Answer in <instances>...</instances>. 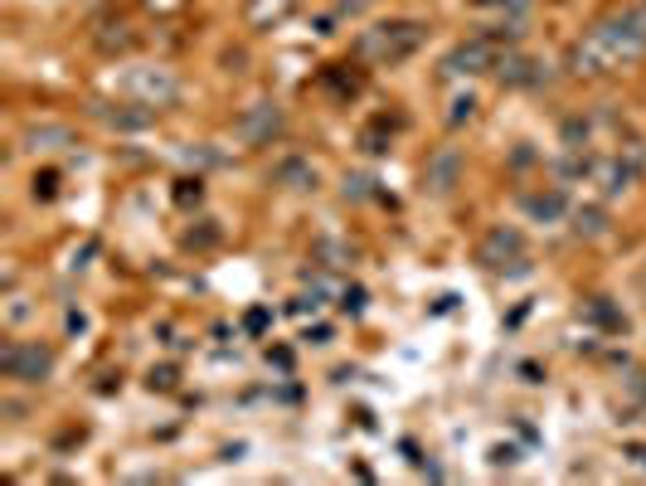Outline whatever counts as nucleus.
Wrapping results in <instances>:
<instances>
[{"mask_svg":"<svg viewBox=\"0 0 646 486\" xmlns=\"http://www.w3.org/2000/svg\"><path fill=\"white\" fill-rule=\"evenodd\" d=\"M646 54V5H628L618 15L598 20L588 35L574 45V74H588V78H602L622 64H637Z\"/></svg>","mask_w":646,"mask_h":486,"instance_id":"obj_1","label":"nucleus"},{"mask_svg":"<svg viewBox=\"0 0 646 486\" xmlns=\"http://www.w3.org/2000/svg\"><path fill=\"white\" fill-rule=\"evenodd\" d=\"M423 39H428V25L423 20H380V25L360 29L356 39V59L360 64H403V59H413L423 49Z\"/></svg>","mask_w":646,"mask_h":486,"instance_id":"obj_2","label":"nucleus"},{"mask_svg":"<svg viewBox=\"0 0 646 486\" xmlns=\"http://www.w3.org/2000/svg\"><path fill=\"white\" fill-rule=\"evenodd\" d=\"M0 375L15 385H45L54 375V346L45 340H5L0 346Z\"/></svg>","mask_w":646,"mask_h":486,"instance_id":"obj_3","label":"nucleus"},{"mask_svg":"<svg viewBox=\"0 0 646 486\" xmlns=\"http://www.w3.org/2000/svg\"><path fill=\"white\" fill-rule=\"evenodd\" d=\"M476 263L486 267V273H525V234L515 229V224H496V229H486V239L476 244Z\"/></svg>","mask_w":646,"mask_h":486,"instance_id":"obj_4","label":"nucleus"},{"mask_svg":"<svg viewBox=\"0 0 646 486\" xmlns=\"http://www.w3.org/2000/svg\"><path fill=\"white\" fill-rule=\"evenodd\" d=\"M283 132H287V112H283V102H273V98L253 102V108H244L234 117V137L244 141V147H273Z\"/></svg>","mask_w":646,"mask_h":486,"instance_id":"obj_5","label":"nucleus"},{"mask_svg":"<svg viewBox=\"0 0 646 486\" xmlns=\"http://www.w3.org/2000/svg\"><path fill=\"white\" fill-rule=\"evenodd\" d=\"M501 64V39L496 35H472L443 59V74L447 78H472V74H486V68Z\"/></svg>","mask_w":646,"mask_h":486,"instance_id":"obj_6","label":"nucleus"},{"mask_svg":"<svg viewBox=\"0 0 646 486\" xmlns=\"http://www.w3.org/2000/svg\"><path fill=\"white\" fill-rule=\"evenodd\" d=\"M127 92L146 108H171L181 98V83H175L171 68H132L127 74Z\"/></svg>","mask_w":646,"mask_h":486,"instance_id":"obj_7","label":"nucleus"},{"mask_svg":"<svg viewBox=\"0 0 646 486\" xmlns=\"http://www.w3.org/2000/svg\"><path fill=\"white\" fill-rule=\"evenodd\" d=\"M457 180H462V151H457V147H437L428 157V165H423V190L452 195Z\"/></svg>","mask_w":646,"mask_h":486,"instance_id":"obj_8","label":"nucleus"},{"mask_svg":"<svg viewBox=\"0 0 646 486\" xmlns=\"http://www.w3.org/2000/svg\"><path fill=\"white\" fill-rule=\"evenodd\" d=\"M297 10H301V0H244V25L253 35H268V29L287 25Z\"/></svg>","mask_w":646,"mask_h":486,"instance_id":"obj_9","label":"nucleus"},{"mask_svg":"<svg viewBox=\"0 0 646 486\" xmlns=\"http://www.w3.org/2000/svg\"><path fill=\"white\" fill-rule=\"evenodd\" d=\"M496 78H501L506 88H535V83H545V64L530 54H506L501 64H496Z\"/></svg>","mask_w":646,"mask_h":486,"instance_id":"obj_10","label":"nucleus"},{"mask_svg":"<svg viewBox=\"0 0 646 486\" xmlns=\"http://www.w3.org/2000/svg\"><path fill=\"white\" fill-rule=\"evenodd\" d=\"M132 108H137V102H132ZM132 108H112V102H98V108H92V117L108 122L112 132H146V127L156 122V108H141V112H132Z\"/></svg>","mask_w":646,"mask_h":486,"instance_id":"obj_11","label":"nucleus"},{"mask_svg":"<svg viewBox=\"0 0 646 486\" xmlns=\"http://www.w3.org/2000/svg\"><path fill=\"white\" fill-rule=\"evenodd\" d=\"M273 180L287 185V190H316V165H311L307 157H287V161L273 171Z\"/></svg>","mask_w":646,"mask_h":486,"instance_id":"obj_12","label":"nucleus"},{"mask_svg":"<svg viewBox=\"0 0 646 486\" xmlns=\"http://www.w3.org/2000/svg\"><path fill=\"white\" fill-rule=\"evenodd\" d=\"M20 141H25L29 151H59V147H73V132L59 127V122H45V127H29Z\"/></svg>","mask_w":646,"mask_h":486,"instance_id":"obj_13","label":"nucleus"},{"mask_svg":"<svg viewBox=\"0 0 646 486\" xmlns=\"http://www.w3.org/2000/svg\"><path fill=\"white\" fill-rule=\"evenodd\" d=\"M525 214H535V220H545V224H555V220H564V214H569V200H564V190H545V195H525Z\"/></svg>","mask_w":646,"mask_h":486,"instance_id":"obj_14","label":"nucleus"},{"mask_svg":"<svg viewBox=\"0 0 646 486\" xmlns=\"http://www.w3.org/2000/svg\"><path fill=\"white\" fill-rule=\"evenodd\" d=\"M574 234L579 239H602V234H608V210H602V204H583V210H574Z\"/></svg>","mask_w":646,"mask_h":486,"instance_id":"obj_15","label":"nucleus"},{"mask_svg":"<svg viewBox=\"0 0 646 486\" xmlns=\"http://www.w3.org/2000/svg\"><path fill=\"white\" fill-rule=\"evenodd\" d=\"M132 45H137V35H132L127 20H112V25H102V35H98V49H102V54H127Z\"/></svg>","mask_w":646,"mask_h":486,"instance_id":"obj_16","label":"nucleus"},{"mask_svg":"<svg viewBox=\"0 0 646 486\" xmlns=\"http://www.w3.org/2000/svg\"><path fill=\"white\" fill-rule=\"evenodd\" d=\"M637 180V161H612V165H602V195H622L628 185Z\"/></svg>","mask_w":646,"mask_h":486,"instance_id":"obj_17","label":"nucleus"},{"mask_svg":"<svg viewBox=\"0 0 646 486\" xmlns=\"http://www.w3.org/2000/svg\"><path fill=\"white\" fill-rule=\"evenodd\" d=\"M360 147L370 151V157H384V151H389V117H374L370 127L360 132Z\"/></svg>","mask_w":646,"mask_h":486,"instance_id":"obj_18","label":"nucleus"},{"mask_svg":"<svg viewBox=\"0 0 646 486\" xmlns=\"http://www.w3.org/2000/svg\"><path fill=\"white\" fill-rule=\"evenodd\" d=\"M59 180H64V175H59L54 165H49V171H35V180H29V195H35L39 204L59 200Z\"/></svg>","mask_w":646,"mask_h":486,"instance_id":"obj_19","label":"nucleus"},{"mask_svg":"<svg viewBox=\"0 0 646 486\" xmlns=\"http://www.w3.org/2000/svg\"><path fill=\"white\" fill-rule=\"evenodd\" d=\"M175 204H181V210L204 204V180H200V175H185V180H175Z\"/></svg>","mask_w":646,"mask_h":486,"instance_id":"obj_20","label":"nucleus"},{"mask_svg":"<svg viewBox=\"0 0 646 486\" xmlns=\"http://www.w3.org/2000/svg\"><path fill=\"white\" fill-rule=\"evenodd\" d=\"M472 117H476V98L472 92H457L452 112H447V127H462V122H472Z\"/></svg>","mask_w":646,"mask_h":486,"instance_id":"obj_21","label":"nucleus"},{"mask_svg":"<svg viewBox=\"0 0 646 486\" xmlns=\"http://www.w3.org/2000/svg\"><path fill=\"white\" fill-rule=\"evenodd\" d=\"M593 316H598V322L608 326V331H628V316H618V312H612V307H608V297H598V302H593Z\"/></svg>","mask_w":646,"mask_h":486,"instance_id":"obj_22","label":"nucleus"},{"mask_svg":"<svg viewBox=\"0 0 646 486\" xmlns=\"http://www.w3.org/2000/svg\"><path fill=\"white\" fill-rule=\"evenodd\" d=\"M583 141H588V122L569 117V122H564V147H569V151H579Z\"/></svg>","mask_w":646,"mask_h":486,"instance_id":"obj_23","label":"nucleus"},{"mask_svg":"<svg viewBox=\"0 0 646 486\" xmlns=\"http://www.w3.org/2000/svg\"><path fill=\"white\" fill-rule=\"evenodd\" d=\"M370 185H374L370 175H346V200H364V195H374Z\"/></svg>","mask_w":646,"mask_h":486,"instance_id":"obj_24","label":"nucleus"},{"mask_svg":"<svg viewBox=\"0 0 646 486\" xmlns=\"http://www.w3.org/2000/svg\"><path fill=\"white\" fill-rule=\"evenodd\" d=\"M340 307H346L350 316H360L364 312V287H346V292H340Z\"/></svg>","mask_w":646,"mask_h":486,"instance_id":"obj_25","label":"nucleus"},{"mask_svg":"<svg viewBox=\"0 0 646 486\" xmlns=\"http://www.w3.org/2000/svg\"><path fill=\"white\" fill-rule=\"evenodd\" d=\"M146 385L151 389H175V370L165 365V370H151V375H146Z\"/></svg>","mask_w":646,"mask_h":486,"instance_id":"obj_26","label":"nucleus"},{"mask_svg":"<svg viewBox=\"0 0 646 486\" xmlns=\"http://www.w3.org/2000/svg\"><path fill=\"white\" fill-rule=\"evenodd\" d=\"M185 0H146V10H156V15H175Z\"/></svg>","mask_w":646,"mask_h":486,"instance_id":"obj_27","label":"nucleus"},{"mask_svg":"<svg viewBox=\"0 0 646 486\" xmlns=\"http://www.w3.org/2000/svg\"><path fill=\"white\" fill-rule=\"evenodd\" d=\"M244 326H248V331H263V326H268V312H263V307H253V312L244 316Z\"/></svg>","mask_w":646,"mask_h":486,"instance_id":"obj_28","label":"nucleus"},{"mask_svg":"<svg viewBox=\"0 0 646 486\" xmlns=\"http://www.w3.org/2000/svg\"><path fill=\"white\" fill-rule=\"evenodd\" d=\"M632 458H637V462H642V468H646V448H632Z\"/></svg>","mask_w":646,"mask_h":486,"instance_id":"obj_29","label":"nucleus"},{"mask_svg":"<svg viewBox=\"0 0 646 486\" xmlns=\"http://www.w3.org/2000/svg\"><path fill=\"white\" fill-rule=\"evenodd\" d=\"M472 5H501V0H472Z\"/></svg>","mask_w":646,"mask_h":486,"instance_id":"obj_30","label":"nucleus"}]
</instances>
